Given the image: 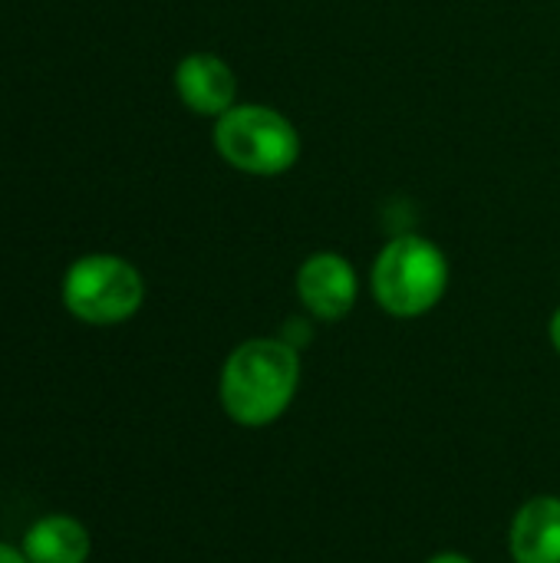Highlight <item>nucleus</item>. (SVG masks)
Wrapping results in <instances>:
<instances>
[{"label": "nucleus", "instance_id": "nucleus-6", "mask_svg": "<svg viewBox=\"0 0 560 563\" xmlns=\"http://www.w3.org/2000/svg\"><path fill=\"white\" fill-rule=\"evenodd\" d=\"M175 89L182 102L198 115H224L238 96L234 69L215 53H191L175 69Z\"/></svg>", "mask_w": 560, "mask_h": 563}, {"label": "nucleus", "instance_id": "nucleus-1", "mask_svg": "<svg viewBox=\"0 0 560 563\" xmlns=\"http://www.w3.org/2000/svg\"><path fill=\"white\" fill-rule=\"evenodd\" d=\"M300 383V356L284 340H248L221 369V406L248 429L281 419Z\"/></svg>", "mask_w": 560, "mask_h": 563}, {"label": "nucleus", "instance_id": "nucleus-8", "mask_svg": "<svg viewBox=\"0 0 560 563\" xmlns=\"http://www.w3.org/2000/svg\"><path fill=\"white\" fill-rule=\"evenodd\" d=\"M23 558L30 563H86L89 531L69 515L40 518L23 538Z\"/></svg>", "mask_w": 560, "mask_h": 563}, {"label": "nucleus", "instance_id": "nucleus-3", "mask_svg": "<svg viewBox=\"0 0 560 563\" xmlns=\"http://www.w3.org/2000/svg\"><path fill=\"white\" fill-rule=\"evenodd\" d=\"M218 155L248 175H281L300 158V135L287 115L271 106L244 102L218 115L215 125Z\"/></svg>", "mask_w": 560, "mask_h": 563}, {"label": "nucleus", "instance_id": "nucleus-10", "mask_svg": "<svg viewBox=\"0 0 560 563\" xmlns=\"http://www.w3.org/2000/svg\"><path fill=\"white\" fill-rule=\"evenodd\" d=\"M551 343H554V350L560 353V310L551 317Z\"/></svg>", "mask_w": 560, "mask_h": 563}, {"label": "nucleus", "instance_id": "nucleus-11", "mask_svg": "<svg viewBox=\"0 0 560 563\" xmlns=\"http://www.w3.org/2000/svg\"><path fill=\"white\" fill-rule=\"evenodd\" d=\"M429 563H472L469 558H462V554H439V558H432Z\"/></svg>", "mask_w": 560, "mask_h": 563}, {"label": "nucleus", "instance_id": "nucleus-5", "mask_svg": "<svg viewBox=\"0 0 560 563\" xmlns=\"http://www.w3.org/2000/svg\"><path fill=\"white\" fill-rule=\"evenodd\" d=\"M297 297L317 320H343L356 303V274L350 261L333 251L310 254L297 271Z\"/></svg>", "mask_w": 560, "mask_h": 563}, {"label": "nucleus", "instance_id": "nucleus-4", "mask_svg": "<svg viewBox=\"0 0 560 563\" xmlns=\"http://www.w3.org/2000/svg\"><path fill=\"white\" fill-rule=\"evenodd\" d=\"M142 300V274L116 254H86L63 277V307L89 327L125 323Z\"/></svg>", "mask_w": 560, "mask_h": 563}, {"label": "nucleus", "instance_id": "nucleus-2", "mask_svg": "<svg viewBox=\"0 0 560 563\" xmlns=\"http://www.w3.org/2000/svg\"><path fill=\"white\" fill-rule=\"evenodd\" d=\"M449 287L446 254L419 234L393 238L373 264L376 303L403 320L429 313Z\"/></svg>", "mask_w": 560, "mask_h": 563}, {"label": "nucleus", "instance_id": "nucleus-9", "mask_svg": "<svg viewBox=\"0 0 560 563\" xmlns=\"http://www.w3.org/2000/svg\"><path fill=\"white\" fill-rule=\"evenodd\" d=\"M0 563H30L23 558V551H13L7 544H0Z\"/></svg>", "mask_w": 560, "mask_h": 563}, {"label": "nucleus", "instance_id": "nucleus-7", "mask_svg": "<svg viewBox=\"0 0 560 563\" xmlns=\"http://www.w3.org/2000/svg\"><path fill=\"white\" fill-rule=\"evenodd\" d=\"M515 563H560V498H531L512 525Z\"/></svg>", "mask_w": 560, "mask_h": 563}]
</instances>
